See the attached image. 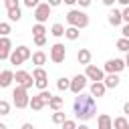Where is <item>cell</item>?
<instances>
[{
    "mask_svg": "<svg viewBox=\"0 0 129 129\" xmlns=\"http://www.w3.org/2000/svg\"><path fill=\"white\" fill-rule=\"evenodd\" d=\"M73 113H75V117L81 119V121H89V119H93L95 113H97L95 97H93L91 93H89V95L79 93V95L75 97V103H73Z\"/></svg>",
    "mask_w": 129,
    "mask_h": 129,
    "instance_id": "cell-1",
    "label": "cell"
},
{
    "mask_svg": "<svg viewBox=\"0 0 129 129\" xmlns=\"http://www.w3.org/2000/svg\"><path fill=\"white\" fill-rule=\"evenodd\" d=\"M67 22L69 26H75V28H87L89 26V14H85L83 10H69L67 12Z\"/></svg>",
    "mask_w": 129,
    "mask_h": 129,
    "instance_id": "cell-2",
    "label": "cell"
},
{
    "mask_svg": "<svg viewBox=\"0 0 129 129\" xmlns=\"http://www.w3.org/2000/svg\"><path fill=\"white\" fill-rule=\"evenodd\" d=\"M28 58H32V52H30V48L28 46H16V48H12V52H10V64H22L24 60H28Z\"/></svg>",
    "mask_w": 129,
    "mask_h": 129,
    "instance_id": "cell-3",
    "label": "cell"
},
{
    "mask_svg": "<svg viewBox=\"0 0 129 129\" xmlns=\"http://www.w3.org/2000/svg\"><path fill=\"white\" fill-rule=\"evenodd\" d=\"M12 103L16 105V109H26L30 105V97H28V91L24 87H18L12 91Z\"/></svg>",
    "mask_w": 129,
    "mask_h": 129,
    "instance_id": "cell-4",
    "label": "cell"
},
{
    "mask_svg": "<svg viewBox=\"0 0 129 129\" xmlns=\"http://www.w3.org/2000/svg\"><path fill=\"white\" fill-rule=\"evenodd\" d=\"M32 79H34V87L38 91H46V87H48V75H46V71L42 67H36L32 71Z\"/></svg>",
    "mask_w": 129,
    "mask_h": 129,
    "instance_id": "cell-5",
    "label": "cell"
},
{
    "mask_svg": "<svg viewBox=\"0 0 129 129\" xmlns=\"http://www.w3.org/2000/svg\"><path fill=\"white\" fill-rule=\"evenodd\" d=\"M50 10H52V6H50L48 2H40V4L34 8V18H36V22H38V24H44V22L48 20V16H50Z\"/></svg>",
    "mask_w": 129,
    "mask_h": 129,
    "instance_id": "cell-6",
    "label": "cell"
},
{
    "mask_svg": "<svg viewBox=\"0 0 129 129\" xmlns=\"http://www.w3.org/2000/svg\"><path fill=\"white\" fill-rule=\"evenodd\" d=\"M123 69H127L123 58H109V60L105 62V69H103V71H105L107 75H119Z\"/></svg>",
    "mask_w": 129,
    "mask_h": 129,
    "instance_id": "cell-7",
    "label": "cell"
},
{
    "mask_svg": "<svg viewBox=\"0 0 129 129\" xmlns=\"http://www.w3.org/2000/svg\"><path fill=\"white\" fill-rule=\"evenodd\" d=\"M64 58H67V48H64V44H60V42L52 44V46H50V60L56 62V64H60V62H64Z\"/></svg>",
    "mask_w": 129,
    "mask_h": 129,
    "instance_id": "cell-8",
    "label": "cell"
},
{
    "mask_svg": "<svg viewBox=\"0 0 129 129\" xmlns=\"http://www.w3.org/2000/svg\"><path fill=\"white\" fill-rule=\"evenodd\" d=\"M14 81H16V85H18V87H24L26 91L34 85L32 75H30V73H26V71H16V73H14Z\"/></svg>",
    "mask_w": 129,
    "mask_h": 129,
    "instance_id": "cell-9",
    "label": "cell"
},
{
    "mask_svg": "<svg viewBox=\"0 0 129 129\" xmlns=\"http://www.w3.org/2000/svg\"><path fill=\"white\" fill-rule=\"evenodd\" d=\"M85 77H87L89 81H93V83H99V81L105 79V73H103V69H99V67H95V64H87Z\"/></svg>",
    "mask_w": 129,
    "mask_h": 129,
    "instance_id": "cell-10",
    "label": "cell"
},
{
    "mask_svg": "<svg viewBox=\"0 0 129 129\" xmlns=\"http://www.w3.org/2000/svg\"><path fill=\"white\" fill-rule=\"evenodd\" d=\"M87 77L85 75H75L73 79H71V91L75 93V95H79V93H83L85 91V87H87Z\"/></svg>",
    "mask_w": 129,
    "mask_h": 129,
    "instance_id": "cell-11",
    "label": "cell"
},
{
    "mask_svg": "<svg viewBox=\"0 0 129 129\" xmlns=\"http://www.w3.org/2000/svg\"><path fill=\"white\" fill-rule=\"evenodd\" d=\"M10 52H12V42L8 36H0V60H6L10 58Z\"/></svg>",
    "mask_w": 129,
    "mask_h": 129,
    "instance_id": "cell-12",
    "label": "cell"
},
{
    "mask_svg": "<svg viewBox=\"0 0 129 129\" xmlns=\"http://www.w3.org/2000/svg\"><path fill=\"white\" fill-rule=\"evenodd\" d=\"M97 129H113V119L107 113H101L97 117Z\"/></svg>",
    "mask_w": 129,
    "mask_h": 129,
    "instance_id": "cell-13",
    "label": "cell"
},
{
    "mask_svg": "<svg viewBox=\"0 0 129 129\" xmlns=\"http://www.w3.org/2000/svg\"><path fill=\"white\" fill-rule=\"evenodd\" d=\"M14 81V73L12 71H2L0 73V89H8Z\"/></svg>",
    "mask_w": 129,
    "mask_h": 129,
    "instance_id": "cell-14",
    "label": "cell"
},
{
    "mask_svg": "<svg viewBox=\"0 0 129 129\" xmlns=\"http://www.w3.org/2000/svg\"><path fill=\"white\" fill-rule=\"evenodd\" d=\"M107 20H109V24L111 26H119L121 22H123V14H121V10H111L109 14H107Z\"/></svg>",
    "mask_w": 129,
    "mask_h": 129,
    "instance_id": "cell-15",
    "label": "cell"
},
{
    "mask_svg": "<svg viewBox=\"0 0 129 129\" xmlns=\"http://www.w3.org/2000/svg\"><path fill=\"white\" fill-rule=\"evenodd\" d=\"M91 95L93 97H103L105 93H107V87H105V83L103 81H99V83H91Z\"/></svg>",
    "mask_w": 129,
    "mask_h": 129,
    "instance_id": "cell-16",
    "label": "cell"
},
{
    "mask_svg": "<svg viewBox=\"0 0 129 129\" xmlns=\"http://www.w3.org/2000/svg\"><path fill=\"white\" fill-rule=\"evenodd\" d=\"M77 60L81 62V64H91V50L89 48H79V52H77Z\"/></svg>",
    "mask_w": 129,
    "mask_h": 129,
    "instance_id": "cell-17",
    "label": "cell"
},
{
    "mask_svg": "<svg viewBox=\"0 0 129 129\" xmlns=\"http://www.w3.org/2000/svg\"><path fill=\"white\" fill-rule=\"evenodd\" d=\"M32 111H40V109H44L46 107V103H44V99L40 97V95H34V97H30V105H28Z\"/></svg>",
    "mask_w": 129,
    "mask_h": 129,
    "instance_id": "cell-18",
    "label": "cell"
},
{
    "mask_svg": "<svg viewBox=\"0 0 129 129\" xmlns=\"http://www.w3.org/2000/svg\"><path fill=\"white\" fill-rule=\"evenodd\" d=\"M46 60H48L46 52H42V50H36V52H32V62H34L36 67H42V64H46Z\"/></svg>",
    "mask_w": 129,
    "mask_h": 129,
    "instance_id": "cell-19",
    "label": "cell"
},
{
    "mask_svg": "<svg viewBox=\"0 0 129 129\" xmlns=\"http://www.w3.org/2000/svg\"><path fill=\"white\" fill-rule=\"evenodd\" d=\"M103 83H105L107 89H115V87H119L121 79H119V75H107V77L103 79Z\"/></svg>",
    "mask_w": 129,
    "mask_h": 129,
    "instance_id": "cell-20",
    "label": "cell"
},
{
    "mask_svg": "<svg viewBox=\"0 0 129 129\" xmlns=\"http://www.w3.org/2000/svg\"><path fill=\"white\" fill-rule=\"evenodd\" d=\"M113 129H129V121H127V117H125V115L115 117V119H113Z\"/></svg>",
    "mask_w": 129,
    "mask_h": 129,
    "instance_id": "cell-21",
    "label": "cell"
},
{
    "mask_svg": "<svg viewBox=\"0 0 129 129\" xmlns=\"http://www.w3.org/2000/svg\"><path fill=\"white\" fill-rule=\"evenodd\" d=\"M62 105H64V99H62V97H54V95H52V99L48 101V107H50L52 111H60Z\"/></svg>",
    "mask_w": 129,
    "mask_h": 129,
    "instance_id": "cell-22",
    "label": "cell"
},
{
    "mask_svg": "<svg viewBox=\"0 0 129 129\" xmlns=\"http://www.w3.org/2000/svg\"><path fill=\"white\" fill-rule=\"evenodd\" d=\"M64 30H67V28H64V26H62L60 22H54V24L50 26V34H52V36H56V38L64 36Z\"/></svg>",
    "mask_w": 129,
    "mask_h": 129,
    "instance_id": "cell-23",
    "label": "cell"
},
{
    "mask_svg": "<svg viewBox=\"0 0 129 129\" xmlns=\"http://www.w3.org/2000/svg\"><path fill=\"white\" fill-rule=\"evenodd\" d=\"M64 36H67L69 40H77V38L81 36V30H79V28H75V26H67V30H64Z\"/></svg>",
    "mask_w": 129,
    "mask_h": 129,
    "instance_id": "cell-24",
    "label": "cell"
},
{
    "mask_svg": "<svg viewBox=\"0 0 129 129\" xmlns=\"http://www.w3.org/2000/svg\"><path fill=\"white\" fill-rule=\"evenodd\" d=\"M56 89L58 91H71V79H67V77L56 79Z\"/></svg>",
    "mask_w": 129,
    "mask_h": 129,
    "instance_id": "cell-25",
    "label": "cell"
},
{
    "mask_svg": "<svg viewBox=\"0 0 129 129\" xmlns=\"http://www.w3.org/2000/svg\"><path fill=\"white\" fill-rule=\"evenodd\" d=\"M115 46H117V50H121V52H129V38L121 36V38L115 42Z\"/></svg>",
    "mask_w": 129,
    "mask_h": 129,
    "instance_id": "cell-26",
    "label": "cell"
},
{
    "mask_svg": "<svg viewBox=\"0 0 129 129\" xmlns=\"http://www.w3.org/2000/svg\"><path fill=\"white\" fill-rule=\"evenodd\" d=\"M20 18H22V12H20V8L8 10V20H10V22H18Z\"/></svg>",
    "mask_w": 129,
    "mask_h": 129,
    "instance_id": "cell-27",
    "label": "cell"
},
{
    "mask_svg": "<svg viewBox=\"0 0 129 129\" xmlns=\"http://www.w3.org/2000/svg\"><path fill=\"white\" fill-rule=\"evenodd\" d=\"M32 36H46V28H44V24H34L32 26Z\"/></svg>",
    "mask_w": 129,
    "mask_h": 129,
    "instance_id": "cell-28",
    "label": "cell"
},
{
    "mask_svg": "<svg viewBox=\"0 0 129 129\" xmlns=\"http://www.w3.org/2000/svg\"><path fill=\"white\" fill-rule=\"evenodd\" d=\"M67 121V115L62 113V111H54L52 113V123H56V125H62Z\"/></svg>",
    "mask_w": 129,
    "mask_h": 129,
    "instance_id": "cell-29",
    "label": "cell"
},
{
    "mask_svg": "<svg viewBox=\"0 0 129 129\" xmlns=\"http://www.w3.org/2000/svg\"><path fill=\"white\" fill-rule=\"evenodd\" d=\"M10 32H12L10 22H0V36H8Z\"/></svg>",
    "mask_w": 129,
    "mask_h": 129,
    "instance_id": "cell-30",
    "label": "cell"
},
{
    "mask_svg": "<svg viewBox=\"0 0 129 129\" xmlns=\"http://www.w3.org/2000/svg\"><path fill=\"white\" fill-rule=\"evenodd\" d=\"M4 6H6V10H14V8H20V0H4Z\"/></svg>",
    "mask_w": 129,
    "mask_h": 129,
    "instance_id": "cell-31",
    "label": "cell"
},
{
    "mask_svg": "<svg viewBox=\"0 0 129 129\" xmlns=\"http://www.w3.org/2000/svg\"><path fill=\"white\" fill-rule=\"evenodd\" d=\"M8 113H10V103L0 99V115H8Z\"/></svg>",
    "mask_w": 129,
    "mask_h": 129,
    "instance_id": "cell-32",
    "label": "cell"
},
{
    "mask_svg": "<svg viewBox=\"0 0 129 129\" xmlns=\"http://www.w3.org/2000/svg\"><path fill=\"white\" fill-rule=\"evenodd\" d=\"M62 129H77V121L75 119H67L62 123Z\"/></svg>",
    "mask_w": 129,
    "mask_h": 129,
    "instance_id": "cell-33",
    "label": "cell"
},
{
    "mask_svg": "<svg viewBox=\"0 0 129 129\" xmlns=\"http://www.w3.org/2000/svg\"><path fill=\"white\" fill-rule=\"evenodd\" d=\"M34 44L36 46H44L46 44V36H34Z\"/></svg>",
    "mask_w": 129,
    "mask_h": 129,
    "instance_id": "cell-34",
    "label": "cell"
},
{
    "mask_svg": "<svg viewBox=\"0 0 129 129\" xmlns=\"http://www.w3.org/2000/svg\"><path fill=\"white\" fill-rule=\"evenodd\" d=\"M22 2H24V6H26V8H36V6L40 4L38 0H22Z\"/></svg>",
    "mask_w": 129,
    "mask_h": 129,
    "instance_id": "cell-35",
    "label": "cell"
},
{
    "mask_svg": "<svg viewBox=\"0 0 129 129\" xmlns=\"http://www.w3.org/2000/svg\"><path fill=\"white\" fill-rule=\"evenodd\" d=\"M121 14H123V22L129 24V6H125V8L121 10Z\"/></svg>",
    "mask_w": 129,
    "mask_h": 129,
    "instance_id": "cell-36",
    "label": "cell"
},
{
    "mask_svg": "<svg viewBox=\"0 0 129 129\" xmlns=\"http://www.w3.org/2000/svg\"><path fill=\"white\" fill-rule=\"evenodd\" d=\"M91 2H93V0H77V4H79L81 8H89V6H91Z\"/></svg>",
    "mask_w": 129,
    "mask_h": 129,
    "instance_id": "cell-37",
    "label": "cell"
},
{
    "mask_svg": "<svg viewBox=\"0 0 129 129\" xmlns=\"http://www.w3.org/2000/svg\"><path fill=\"white\" fill-rule=\"evenodd\" d=\"M121 34H123L125 38H129V24H125V26L121 28Z\"/></svg>",
    "mask_w": 129,
    "mask_h": 129,
    "instance_id": "cell-38",
    "label": "cell"
},
{
    "mask_svg": "<svg viewBox=\"0 0 129 129\" xmlns=\"http://www.w3.org/2000/svg\"><path fill=\"white\" fill-rule=\"evenodd\" d=\"M48 4L54 8V6H60V4H62V0H48Z\"/></svg>",
    "mask_w": 129,
    "mask_h": 129,
    "instance_id": "cell-39",
    "label": "cell"
},
{
    "mask_svg": "<svg viewBox=\"0 0 129 129\" xmlns=\"http://www.w3.org/2000/svg\"><path fill=\"white\" fill-rule=\"evenodd\" d=\"M115 2H117V0H103V4H105V6H109V8H111Z\"/></svg>",
    "mask_w": 129,
    "mask_h": 129,
    "instance_id": "cell-40",
    "label": "cell"
},
{
    "mask_svg": "<svg viewBox=\"0 0 129 129\" xmlns=\"http://www.w3.org/2000/svg\"><path fill=\"white\" fill-rule=\"evenodd\" d=\"M123 113H125V115H129V101L123 105Z\"/></svg>",
    "mask_w": 129,
    "mask_h": 129,
    "instance_id": "cell-41",
    "label": "cell"
},
{
    "mask_svg": "<svg viewBox=\"0 0 129 129\" xmlns=\"http://www.w3.org/2000/svg\"><path fill=\"white\" fill-rule=\"evenodd\" d=\"M22 129H34V125H32V123H24V125H22Z\"/></svg>",
    "mask_w": 129,
    "mask_h": 129,
    "instance_id": "cell-42",
    "label": "cell"
},
{
    "mask_svg": "<svg viewBox=\"0 0 129 129\" xmlns=\"http://www.w3.org/2000/svg\"><path fill=\"white\" fill-rule=\"evenodd\" d=\"M123 60H125V67L129 69V52H125V58H123Z\"/></svg>",
    "mask_w": 129,
    "mask_h": 129,
    "instance_id": "cell-43",
    "label": "cell"
},
{
    "mask_svg": "<svg viewBox=\"0 0 129 129\" xmlns=\"http://www.w3.org/2000/svg\"><path fill=\"white\" fill-rule=\"evenodd\" d=\"M64 4H69V6H73V4H77V0H62Z\"/></svg>",
    "mask_w": 129,
    "mask_h": 129,
    "instance_id": "cell-44",
    "label": "cell"
},
{
    "mask_svg": "<svg viewBox=\"0 0 129 129\" xmlns=\"http://www.w3.org/2000/svg\"><path fill=\"white\" fill-rule=\"evenodd\" d=\"M119 4H123V6H129V0H117Z\"/></svg>",
    "mask_w": 129,
    "mask_h": 129,
    "instance_id": "cell-45",
    "label": "cell"
},
{
    "mask_svg": "<svg viewBox=\"0 0 129 129\" xmlns=\"http://www.w3.org/2000/svg\"><path fill=\"white\" fill-rule=\"evenodd\" d=\"M77 129H89V127H87L85 123H81V125H77Z\"/></svg>",
    "mask_w": 129,
    "mask_h": 129,
    "instance_id": "cell-46",
    "label": "cell"
},
{
    "mask_svg": "<svg viewBox=\"0 0 129 129\" xmlns=\"http://www.w3.org/2000/svg\"><path fill=\"white\" fill-rule=\"evenodd\" d=\"M0 129H8V127H6V125H4V123H0Z\"/></svg>",
    "mask_w": 129,
    "mask_h": 129,
    "instance_id": "cell-47",
    "label": "cell"
}]
</instances>
